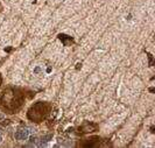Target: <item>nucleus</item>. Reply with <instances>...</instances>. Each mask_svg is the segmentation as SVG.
I'll return each mask as SVG.
<instances>
[{"label":"nucleus","instance_id":"1","mask_svg":"<svg viewBox=\"0 0 155 148\" xmlns=\"http://www.w3.org/2000/svg\"><path fill=\"white\" fill-rule=\"evenodd\" d=\"M25 96L20 89L7 87L0 96V107L8 113H14L22 106Z\"/></svg>","mask_w":155,"mask_h":148},{"label":"nucleus","instance_id":"2","mask_svg":"<svg viewBox=\"0 0 155 148\" xmlns=\"http://www.w3.org/2000/svg\"><path fill=\"white\" fill-rule=\"evenodd\" d=\"M50 105L45 102H39L34 104L27 112V117L29 120L34 122H41L50 112Z\"/></svg>","mask_w":155,"mask_h":148},{"label":"nucleus","instance_id":"3","mask_svg":"<svg viewBox=\"0 0 155 148\" xmlns=\"http://www.w3.org/2000/svg\"><path fill=\"white\" fill-rule=\"evenodd\" d=\"M98 129V125L97 124H93V122H84L83 125L80 126L78 131L80 133H91V132H95Z\"/></svg>","mask_w":155,"mask_h":148},{"label":"nucleus","instance_id":"4","mask_svg":"<svg viewBox=\"0 0 155 148\" xmlns=\"http://www.w3.org/2000/svg\"><path fill=\"white\" fill-rule=\"evenodd\" d=\"M100 141V138H92L91 140H86V141H83L82 144H79L82 147H96V146H98V142Z\"/></svg>","mask_w":155,"mask_h":148},{"label":"nucleus","instance_id":"5","mask_svg":"<svg viewBox=\"0 0 155 148\" xmlns=\"http://www.w3.org/2000/svg\"><path fill=\"white\" fill-rule=\"evenodd\" d=\"M29 135V131L26 128H22V129H19L18 132L15 133V139H18V140H25L27 139Z\"/></svg>","mask_w":155,"mask_h":148},{"label":"nucleus","instance_id":"6","mask_svg":"<svg viewBox=\"0 0 155 148\" xmlns=\"http://www.w3.org/2000/svg\"><path fill=\"white\" fill-rule=\"evenodd\" d=\"M58 38H60L62 43L64 44V46H71L72 43H74V38L71 36H68V35L65 34H60L58 35Z\"/></svg>","mask_w":155,"mask_h":148},{"label":"nucleus","instance_id":"7","mask_svg":"<svg viewBox=\"0 0 155 148\" xmlns=\"http://www.w3.org/2000/svg\"><path fill=\"white\" fill-rule=\"evenodd\" d=\"M51 138H53V135H51V134H48V135H44V137H42L41 138V142L42 144H40L39 145V146H42V145H43V146H44V142H48V141H50L51 140Z\"/></svg>","mask_w":155,"mask_h":148},{"label":"nucleus","instance_id":"8","mask_svg":"<svg viewBox=\"0 0 155 148\" xmlns=\"http://www.w3.org/2000/svg\"><path fill=\"white\" fill-rule=\"evenodd\" d=\"M148 57H149V65H153V56H152V54H147Z\"/></svg>","mask_w":155,"mask_h":148},{"label":"nucleus","instance_id":"9","mask_svg":"<svg viewBox=\"0 0 155 148\" xmlns=\"http://www.w3.org/2000/svg\"><path fill=\"white\" fill-rule=\"evenodd\" d=\"M80 67H82V64H80V63H78V64L76 65V69H77V70H79V69H80Z\"/></svg>","mask_w":155,"mask_h":148},{"label":"nucleus","instance_id":"10","mask_svg":"<svg viewBox=\"0 0 155 148\" xmlns=\"http://www.w3.org/2000/svg\"><path fill=\"white\" fill-rule=\"evenodd\" d=\"M5 50H6V51H7V53H8V51H11V50H12V48H11V47H8V48H6V49H5Z\"/></svg>","mask_w":155,"mask_h":148},{"label":"nucleus","instance_id":"11","mask_svg":"<svg viewBox=\"0 0 155 148\" xmlns=\"http://www.w3.org/2000/svg\"><path fill=\"white\" fill-rule=\"evenodd\" d=\"M0 85H1V75H0Z\"/></svg>","mask_w":155,"mask_h":148},{"label":"nucleus","instance_id":"12","mask_svg":"<svg viewBox=\"0 0 155 148\" xmlns=\"http://www.w3.org/2000/svg\"><path fill=\"white\" fill-rule=\"evenodd\" d=\"M1 140H2V139H1V134H0V142H1Z\"/></svg>","mask_w":155,"mask_h":148}]
</instances>
